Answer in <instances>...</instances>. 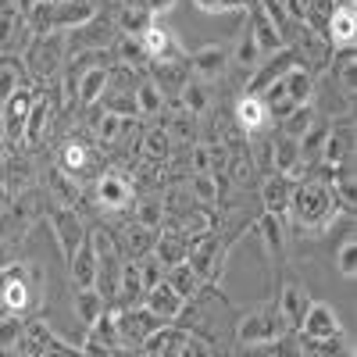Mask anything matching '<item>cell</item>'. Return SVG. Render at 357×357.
<instances>
[{"instance_id":"1","label":"cell","mask_w":357,"mask_h":357,"mask_svg":"<svg viewBox=\"0 0 357 357\" xmlns=\"http://www.w3.org/2000/svg\"><path fill=\"white\" fill-rule=\"evenodd\" d=\"M289 215L301 229L321 232L336 215H340V204L333 200L329 186L318 183V178H304V183H293V197H289Z\"/></svg>"},{"instance_id":"2","label":"cell","mask_w":357,"mask_h":357,"mask_svg":"<svg viewBox=\"0 0 357 357\" xmlns=\"http://www.w3.org/2000/svg\"><path fill=\"white\" fill-rule=\"evenodd\" d=\"M43 293V272L40 264L25 261V264H8L0 268V307H4L8 314H25L33 311L36 301Z\"/></svg>"},{"instance_id":"3","label":"cell","mask_w":357,"mask_h":357,"mask_svg":"<svg viewBox=\"0 0 357 357\" xmlns=\"http://www.w3.org/2000/svg\"><path fill=\"white\" fill-rule=\"evenodd\" d=\"M279 336H286V325H282L275 304H261L236 321V343L240 347H268Z\"/></svg>"},{"instance_id":"4","label":"cell","mask_w":357,"mask_h":357,"mask_svg":"<svg viewBox=\"0 0 357 357\" xmlns=\"http://www.w3.org/2000/svg\"><path fill=\"white\" fill-rule=\"evenodd\" d=\"M65 50H68V36L61 29H50V33H36L33 43L25 47V68L40 75V79H50L57 68L65 65Z\"/></svg>"},{"instance_id":"5","label":"cell","mask_w":357,"mask_h":357,"mask_svg":"<svg viewBox=\"0 0 357 357\" xmlns=\"http://www.w3.org/2000/svg\"><path fill=\"white\" fill-rule=\"evenodd\" d=\"M186 261L190 268L200 275V282H215L222 275V268H225V247L218 240V232H204L197 236V240H190V250H186Z\"/></svg>"},{"instance_id":"6","label":"cell","mask_w":357,"mask_h":357,"mask_svg":"<svg viewBox=\"0 0 357 357\" xmlns=\"http://www.w3.org/2000/svg\"><path fill=\"white\" fill-rule=\"evenodd\" d=\"M114 325H118V347H143L165 321L154 318L143 304H132V307H122L114 314Z\"/></svg>"},{"instance_id":"7","label":"cell","mask_w":357,"mask_h":357,"mask_svg":"<svg viewBox=\"0 0 357 357\" xmlns=\"http://www.w3.org/2000/svg\"><path fill=\"white\" fill-rule=\"evenodd\" d=\"M50 229H54V240H57V250H61V257L72 261L75 250H79V243L86 240V225H82L79 211H72L68 204L50 207Z\"/></svg>"},{"instance_id":"8","label":"cell","mask_w":357,"mask_h":357,"mask_svg":"<svg viewBox=\"0 0 357 357\" xmlns=\"http://www.w3.org/2000/svg\"><path fill=\"white\" fill-rule=\"evenodd\" d=\"M36 104V93L29 86H22L18 93L8 97V104H0V132H4L8 143H22V132H25V122H29V111Z\"/></svg>"},{"instance_id":"9","label":"cell","mask_w":357,"mask_h":357,"mask_svg":"<svg viewBox=\"0 0 357 357\" xmlns=\"http://www.w3.org/2000/svg\"><path fill=\"white\" fill-rule=\"evenodd\" d=\"M139 43L146 50V61H154V65H165V61H183V43H178V36L172 33V29L151 22L139 33Z\"/></svg>"},{"instance_id":"10","label":"cell","mask_w":357,"mask_h":357,"mask_svg":"<svg viewBox=\"0 0 357 357\" xmlns=\"http://www.w3.org/2000/svg\"><path fill=\"white\" fill-rule=\"evenodd\" d=\"M354 158V118H340V126L329 129V136H325V146H321V165H329V168H343L350 165Z\"/></svg>"},{"instance_id":"11","label":"cell","mask_w":357,"mask_h":357,"mask_svg":"<svg viewBox=\"0 0 357 357\" xmlns=\"http://www.w3.org/2000/svg\"><path fill=\"white\" fill-rule=\"evenodd\" d=\"M186 65H190V72H193L197 82H215L229 68V47L225 43H204L200 50H193V57H190Z\"/></svg>"},{"instance_id":"12","label":"cell","mask_w":357,"mask_h":357,"mask_svg":"<svg viewBox=\"0 0 357 357\" xmlns=\"http://www.w3.org/2000/svg\"><path fill=\"white\" fill-rule=\"evenodd\" d=\"M301 333H304V340H336L343 333V321L325 301H311V307L301 321Z\"/></svg>"},{"instance_id":"13","label":"cell","mask_w":357,"mask_h":357,"mask_svg":"<svg viewBox=\"0 0 357 357\" xmlns=\"http://www.w3.org/2000/svg\"><path fill=\"white\" fill-rule=\"evenodd\" d=\"M97 204L104 207V211H126V207L132 204V183L122 175V172H104L97 178V190H93Z\"/></svg>"},{"instance_id":"14","label":"cell","mask_w":357,"mask_h":357,"mask_svg":"<svg viewBox=\"0 0 357 357\" xmlns=\"http://www.w3.org/2000/svg\"><path fill=\"white\" fill-rule=\"evenodd\" d=\"M68 275H72V289H97L100 261H97V247H93V236L89 232H86V240L79 243L75 257L68 261Z\"/></svg>"},{"instance_id":"15","label":"cell","mask_w":357,"mask_h":357,"mask_svg":"<svg viewBox=\"0 0 357 357\" xmlns=\"http://www.w3.org/2000/svg\"><path fill=\"white\" fill-rule=\"evenodd\" d=\"M307 307H311V293H307L301 282H286V286L279 289V296H275V311H279V318H282L286 329H301Z\"/></svg>"},{"instance_id":"16","label":"cell","mask_w":357,"mask_h":357,"mask_svg":"<svg viewBox=\"0 0 357 357\" xmlns=\"http://www.w3.org/2000/svg\"><path fill=\"white\" fill-rule=\"evenodd\" d=\"M146 311H151L154 318H161L165 325H172V321H178V314H183V307H186V301H183V296H178L165 279L158 282V286H151V289H146L143 293V301H139Z\"/></svg>"},{"instance_id":"17","label":"cell","mask_w":357,"mask_h":357,"mask_svg":"<svg viewBox=\"0 0 357 357\" xmlns=\"http://www.w3.org/2000/svg\"><path fill=\"white\" fill-rule=\"evenodd\" d=\"M107 86H111V68L93 65V68H82V72H79L72 93H75L79 107H93V104H100V97L107 93Z\"/></svg>"},{"instance_id":"18","label":"cell","mask_w":357,"mask_h":357,"mask_svg":"<svg viewBox=\"0 0 357 357\" xmlns=\"http://www.w3.org/2000/svg\"><path fill=\"white\" fill-rule=\"evenodd\" d=\"M289 197H293V178H286V175H268L264 183H261L264 215L286 218V215H289Z\"/></svg>"},{"instance_id":"19","label":"cell","mask_w":357,"mask_h":357,"mask_svg":"<svg viewBox=\"0 0 357 357\" xmlns=\"http://www.w3.org/2000/svg\"><path fill=\"white\" fill-rule=\"evenodd\" d=\"M304 168V158H301V146H296L293 136H279L272 139V175H286V178H296Z\"/></svg>"},{"instance_id":"20","label":"cell","mask_w":357,"mask_h":357,"mask_svg":"<svg viewBox=\"0 0 357 357\" xmlns=\"http://www.w3.org/2000/svg\"><path fill=\"white\" fill-rule=\"evenodd\" d=\"M282 86L293 107H307L314 100V72H307L304 65H289L282 72Z\"/></svg>"},{"instance_id":"21","label":"cell","mask_w":357,"mask_h":357,"mask_svg":"<svg viewBox=\"0 0 357 357\" xmlns=\"http://www.w3.org/2000/svg\"><path fill=\"white\" fill-rule=\"evenodd\" d=\"M247 33L254 36V43H257V50H261V54H279V50L286 47V40H282V33L275 29V22L268 18L261 8H254V11H250V25H247Z\"/></svg>"},{"instance_id":"22","label":"cell","mask_w":357,"mask_h":357,"mask_svg":"<svg viewBox=\"0 0 357 357\" xmlns=\"http://www.w3.org/2000/svg\"><path fill=\"white\" fill-rule=\"evenodd\" d=\"M186 250H190V240L178 229H165L154 236V247L151 254L161 261V268H172V264H183L186 261Z\"/></svg>"},{"instance_id":"23","label":"cell","mask_w":357,"mask_h":357,"mask_svg":"<svg viewBox=\"0 0 357 357\" xmlns=\"http://www.w3.org/2000/svg\"><path fill=\"white\" fill-rule=\"evenodd\" d=\"M329 43L333 47H354V36H357V11H354V0L347 4H336V11L329 15Z\"/></svg>"},{"instance_id":"24","label":"cell","mask_w":357,"mask_h":357,"mask_svg":"<svg viewBox=\"0 0 357 357\" xmlns=\"http://www.w3.org/2000/svg\"><path fill=\"white\" fill-rule=\"evenodd\" d=\"M268 118L272 114H268V107L257 93H247V97L236 100V126H240L243 132H261L268 126Z\"/></svg>"},{"instance_id":"25","label":"cell","mask_w":357,"mask_h":357,"mask_svg":"<svg viewBox=\"0 0 357 357\" xmlns=\"http://www.w3.org/2000/svg\"><path fill=\"white\" fill-rule=\"evenodd\" d=\"M143 293H146V286H143V275H139V264H136V261L122 264V272H118V286H114V296H118V301H122L126 307H132V304L143 301Z\"/></svg>"},{"instance_id":"26","label":"cell","mask_w":357,"mask_h":357,"mask_svg":"<svg viewBox=\"0 0 357 357\" xmlns=\"http://www.w3.org/2000/svg\"><path fill=\"white\" fill-rule=\"evenodd\" d=\"M132 97H136V114H143V118H154V114H161V107H165V89L146 75V79H139L136 86H132Z\"/></svg>"},{"instance_id":"27","label":"cell","mask_w":357,"mask_h":357,"mask_svg":"<svg viewBox=\"0 0 357 357\" xmlns=\"http://www.w3.org/2000/svg\"><path fill=\"white\" fill-rule=\"evenodd\" d=\"M86 168H89V146L79 143V139L65 143L61 154H57V172H61V175H72L75 183H79V175H82Z\"/></svg>"},{"instance_id":"28","label":"cell","mask_w":357,"mask_h":357,"mask_svg":"<svg viewBox=\"0 0 357 357\" xmlns=\"http://www.w3.org/2000/svg\"><path fill=\"white\" fill-rule=\"evenodd\" d=\"M165 282L183 296V301H190V296H197V289L204 286L200 282V275L190 268V261H183V264H172V268H165Z\"/></svg>"},{"instance_id":"29","label":"cell","mask_w":357,"mask_h":357,"mask_svg":"<svg viewBox=\"0 0 357 357\" xmlns=\"http://www.w3.org/2000/svg\"><path fill=\"white\" fill-rule=\"evenodd\" d=\"M111 54L118 57V65H126V68H143L146 65V50H143L139 36H129V33H118L114 36Z\"/></svg>"},{"instance_id":"30","label":"cell","mask_w":357,"mask_h":357,"mask_svg":"<svg viewBox=\"0 0 357 357\" xmlns=\"http://www.w3.org/2000/svg\"><path fill=\"white\" fill-rule=\"evenodd\" d=\"M47 126H50V100H47V97H36L33 111H29L25 132H22V143H25V146H36V143L43 139Z\"/></svg>"},{"instance_id":"31","label":"cell","mask_w":357,"mask_h":357,"mask_svg":"<svg viewBox=\"0 0 357 357\" xmlns=\"http://www.w3.org/2000/svg\"><path fill=\"white\" fill-rule=\"evenodd\" d=\"M22 79H25V68L15 54H0V104H8L11 93L22 89Z\"/></svg>"},{"instance_id":"32","label":"cell","mask_w":357,"mask_h":357,"mask_svg":"<svg viewBox=\"0 0 357 357\" xmlns=\"http://www.w3.org/2000/svg\"><path fill=\"white\" fill-rule=\"evenodd\" d=\"M107 311V301H104V293H97V289H75V318L86 325H93L100 314Z\"/></svg>"},{"instance_id":"33","label":"cell","mask_w":357,"mask_h":357,"mask_svg":"<svg viewBox=\"0 0 357 357\" xmlns=\"http://www.w3.org/2000/svg\"><path fill=\"white\" fill-rule=\"evenodd\" d=\"M257 232H261L264 250L272 254V257H282V250H286V229H282V218H275V215H261V218H257Z\"/></svg>"},{"instance_id":"34","label":"cell","mask_w":357,"mask_h":357,"mask_svg":"<svg viewBox=\"0 0 357 357\" xmlns=\"http://www.w3.org/2000/svg\"><path fill=\"white\" fill-rule=\"evenodd\" d=\"M118 236H122V247H126V254H129L132 261L143 257V254H151V247H154V229H146V225H139V222L126 225Z\"/></svg>"},{"instance_id":"35","label":"cell","mask_w":357,"mask_h":357,"mask_svg":"<svg viewBox=\"0 0 357 357\" xmlns=\"http://www.w3.org/2000/svg\"><path fill=\"white\" fill-rule=\"evenodd\" d=\"M325 136H329V126H325V122H311L301 136H296V146H301V158L304 161H318L321 158Z\"/></svg>"},{"instance_id":"36","label":"cell","mask_w":357,"mask_h":357,"mask_svg":"<svg viewBox=\"0 0 357 357\" xmlns=\"http://www.w3.org/2000/svg\"><path fill=\"white\" fill-rule=\"evenodd\" d=\"M257 57H261V50H257L254 36L243 29V36L229 47V65H240L243 72H250V68H257Z\"/></svg>"},{"instance_id":"37","label":"cell","mask_w":357,"mask_h":357,"mask_svg":"<svg viewBox=\"0 0 357 357\" xmlns=\"http://www.w3.org/2000/svg\"><path fill=\"white\" fill-rule=\"evenodd\" d=\"M190 193L200 200V204H218V197H222V178L215 175V172H200V175H193L190 178Z\"/></svg>"},{"instance_id":"38","label":"cell","mask_w":357,"mask_h":357,"mask_svg":"<svg viewBox=\"0 0 357 357\" xmlns=\"http://www.w3.org/2000/svg\"><path fill=\"white\" fill-rule=\"evenodd\" d=\"M104 104V114H118V118H139L136 114V97H132V89H114V93H104L100 97Z\"/></svg>"},{"instance_id":"39","label":"cell","mask_w":357,"mask_h":357,"mask_svg":"<svg viewBox=\"0 0 357 357\" xmlns=\"http://www.w3.org/2000/svg\"><path fill=\"white\" fill-rule=\"evenodd\" d=\"M183 107H186V114H193V118H200L207 107H211V97H207V82H186L183 89Z\"/></svg>"},{"instance_id":"40","label":"cell","mask_w":357,"mask_h":357,"mask_svg":"<svg viewBox=\"0 0 357 357\" xmlns=\"http://www.w3.org/2000/svg\"><path fill=\"white\" fill-rule=\"evenodd\" d=\"M25 340V325L18 321V314H4L0 318V354H15Z\"/></svg>"},{"instance_id":"41","label":"cell","mask_w":357,"mask_h":357,"mask_svg":"<svg viewBox=\"0 0 357 357\" xmlns=\"http://www.w3.org/2000/svg\"><path fill=\"white\" fill-rule=\"evenodd\" d=\"M168 151H172V136H168V129H165V126L146 129V132H143V154H146V158L165 161V158H168Z\"/></svg>"},{"instance_id":"42","label":"cell","mask_w":357,"mask_h":357,"mask_svg":"<svg viewBox=\"0 0 357 357\" xmlns=\"http://www.w3.org/2000/svg\"><path fill=\"white\" fill-rule=\"evenodd\" d=\"M172 354H175V357H218L211 343L200 340V336H193V333H183V336H178V343L172 347Z\"/></svg>"},{"instance_id":"43","label":"cell","mask_w":357,"mask_h":357,"mask_svg":"<svg viewBox=\"0 0 357 357\" xmlns=\"http://www.w3.org/2000/svg\"><path fill=\"white\" fill-rule=\"evenodd\" d=\"M86 336L97 340V343H104V347H111V350H118V325H114V314L104 311V314L86 329Z\"/></svg>"},{"instance_id":"44","label":"cell","mask_w":357,"mask_h":357,"mask_svg":"<svg viewBox=\"0 0 357 357\" xmlns=\"http://www.w3.org/2000/svg\"><path fill=\"white\" fill-rule=\"evenodd\" d=\"M336 272L343 279L357 275V240H354V236H347V240L340 243V250H336Z\"/></svg>"},{"instance_id":"45","label":"cell","mask_w":357,"mask_h":357,"mask_svg":"<svg viewBox=\"0 0 357 357\" xmlns=\"http://www.w3.org/2000/svg\"><path fill=\"white\" fill-rule=\"evenodd\" d=\"M333 72H336V79L343 82V89H347V97H354V47H343L336 57H333Z\"/></svg>"},{"instance_id":"46","label":"cell","mask_w":357,"mask_h":357,"mask_svg":"<svg viewBox=\"0 0 357 357\" xmlns=\"http://www.w3.org/2000/svg\"><path fill=\"white\" fill-rule=\"evenodd\" d=\"M190 165H193V175H200V172H215L218 165H225V158H218V154H215V146L200 143V146H193Z\"/></svg>"},{"instance_id":"47","label":"cell","mask_w":357,"mask_h":357,"mask_svg":"<svg viewBox=\"0 0 357 357\" xmlns=\"http://www.w3.org/2000/svg\"><path fill=\"white\" fill-rule=\"evenodd\" d=\"M126 126H129V118H118V114H100V118H97V139H100V143H114L118 136L126 132Z\"/></svg>"},{"instance_id":"48","label":"cell","mask_w":357,"mask_h":357,"mask_svg":"<svg viewBox=\"0 0 357 357\" xmlns=\"http://www.w3.org/2000/svg\"><path fill=\"white\" fill-rule=\"evenodd\" d=\"M136 264H139V275H143V286H146V289L158 286V282L165 279V268H161V261H158L154 254H143V257H136Z\"/></svg>"},{"instance_id":"49","label":"cell","mask_w":357,"mask_h":357,"mask_svg":"<svg viewBox=\"0 0 357 357\" xmlns=\"http://www.w3.org/2000/svg\"><path fill=\"white\" fill-rule=\"evenodd\" d=\"M311 122H314V107H311V104H307V107H293V111H289V118H286V136H293V139H296V136H301Z\"/></svg>"},{"instance_id":"50","label":"cell","mask_w":357,"mask_h":357,"mask_svg":"<svg viewBox=\"0 0 357 357\" xmlns=\"http://www.w3.org/2000/svg\"><path fill=\"white\" fill-rule=\"evenodd\" d=\"M178 232L186 236V240H197V236L204 232H211V215H204V211H193L183 218V225H178Z\"/></svg>"},{"instance_id":"51","label":"cell","mask_w":357,"mask_h":357,"mask_svg":"<svg viewBox=\"0 0 357 357\" xmlns=\"http://www.w3.org/2000/svg\"><path fill=\"white\" fill-rule=\"evenodd\" d=\"M136 222H139V225H146V229H158V225L165 222V207H158L154 200L139 204V211H136Z\"/></svg>"},{"instance_id":"52","label":"cell","mask_w":357,"mask_h":357,"mask_svg":"<svg viewBox=\"0 0 357 357\" xmlns=\"http://www.w3.org/2000/svg\"><path fill=\"white\" fill-rule=\"evenodd\" d=\"M229 175H232L236 186H247V183H250V158H247V154H236L232 165H229Z\"/></svg>"},{"instance_id":"53","label":"cell","mask_w":357,"mask_h":357,"mask_svg":"<svg viewBox=\"0 0 357 357\" xmlns=\"http://www.w3.org/2000/svg\"><path fill=\"white\" fill-rule=\"evenodd\" d=\"M336 4H340V0H307V11H311L314 22H329V15L336 11Z\"/></svg>"},{"instance_id":"54","label":"cell","mask_w":357,"mask_h":357,"mask_svg":"<svg viewBox=\"0 0 357 357\" xmlns=\"http://www.w3.org/2000/svg\"><path fill=\"white\" fill-rule=\"evenodd\" d=\"M175 4H178V0H146V11H151V18H158V15L175 11Z\"/></svg>"},{"instance_id":"55","label":"cell","mask_w":357,"mask_h":357,"mask_svg":"<svg viewBox=\"0 0 357 357\" xmlns=\"http://www.w3.org/2000/svg\"><path fill=\"white\" fill-rule=\"evenodd\" d=\"M15 257H18L15 243H11V240H0V268H8V264H15Z\"/></svg>"},{"instance_id":"56","label":"cell","mask_w":357,"mask_h":357,"mask_svg":"<svg viewBox=\"0 0 357 357\" xmlns=\"http://www.w3.org/2000/svg\"><path fill=\"white\" fill-rule=\"evenodd\" d=\"M193 8H197V11H204V15H218V11H225L222 0H193Z\"/></svg>"},{"instance_id":"57","label":"cell","mask_w":357,"mask_h":357,"mask_svg":"<svg viewBox=\"0 0 357 357\" xmlns=\"http://www.w3.org/2000/svg\"><path fill=\"white\" fill-rule=\"evenodd\" d=\"M122 11H136V15H151V11H146V0H122Z\"/></svg>"},{"instance_id":"58","label":"cell","mask_w":357,"mask_h":357,"mask_svg":"<svg viewBox=\"0 0 357 357\" xmlns=\"http://www.w3.org/2000/svg\"><path fill=\"white\" fill-rule=\"evenodd\" d=\"M222 4H225V11H243V8L250 11V8H254L250 0H222Z\"/></svg>"},{"instance_id":"59","label":"cell","mask_w":357,"mask_h":357,"mask_svg":"<svg viewBox=\"0 0 357 357\" xmlns=\"http://www.w3.org/2000/svg\"><path fill=\"white\" fill-rule=\"evenodd\" d=\"M50 4H61V0H25V11H36V8H50Z\"/></svg>"},{"instance_id":"60","label":"cell","mask_w":357,"mask_h":357,"mask_svg":"<svg viewBox=\"0 0 357 357\" xmlns=\"http://www.w3.org/2000/svg\"><path fill=\"white\" fill-rule=\"evenodd\" d=\"M8 211V183H4V175H0V215Z\"/></svg>"},{"instance_id":"61","label":"cell","mask_w":357,"mask_h":357,"mask_svg":"<svg viewBox=\"0 0 357 357\" xmlns=\"http://www.w3.org/2000/svg\"><path fill=\"white\" fill-rule=\"evenodd\" d=\"M8 158V139H4V132H0V161Z\"/></svg>"},{"instance_id":"62","label":"cell","mask_w":357,"mask_h":357,"mask_svg":"<svg viewBox=\"0 0 357 357\" xmlns=\"http://www.w3.org/2000/svg\"><path fill=\"white\" fill-rule=\"evenodd\" d=\"M132 357H158V354H151V350H143V354H132Z\"/></svg>"},{"instance_id":"63","label":"cell","mask_w":357,"mask_h":357,"mask_svg":"<svg viewBox=\"0 0 357 357\" xmlns=\"http://www.w3.org/2000/svg\"><path fill=\"white\" fill-rule=\"evenodd\" d=\"M0 357H11V354H0Z\"/></svg>"}]
</instances>
